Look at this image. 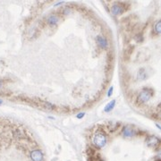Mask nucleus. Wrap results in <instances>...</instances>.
Instances as JSON below:
<instances>
[{"mask_svg":"<svg viewBox=\"0 0 161 161\" xmlns=\"http://www.w3.org/2000/svg\"><path fill=\"white\" fill-rule=\"evenodd\" d=\"M32 158L33 161H43V154L40 150H34L32 153Z\"/></svg>","mask_w":161,"mask_h":161,"instance_id":"2","label":"nucleus"},{"mask_svg":"<svg viewBox=\"0 0 161 161\" xmlns=\"http://www.w3.org/2000/svg\"><path fill=\"white\" fill-rule=\"evenodd\" d=\"M93 141H94V144L96 145V146L102 147V146H104L105 143H106V137H105L102 133H99L98 134H97L96 136H95Z\"/></svg>","mask_w":161,"mask_h":161,"instance_id":"1","label":"nucleus"}]
</instances>
